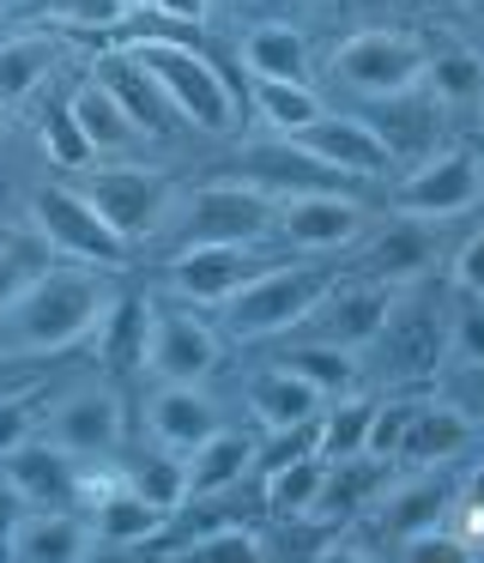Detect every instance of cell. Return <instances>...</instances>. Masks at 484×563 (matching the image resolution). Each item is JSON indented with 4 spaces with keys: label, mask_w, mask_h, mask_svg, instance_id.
I'll list each match as a JSON object with an SVG mask.
<instances>
[{
    "label": "cell",
    "mask_w": 484,
    "mask_h": 563,
    "mask_svg": "<svg viewBox=\"0 0 484 563\" xmlns=\"http://www.w3.org/2000/svg\"><path fill=\"white\" fill-rule=\"evenodd\" d=\"M116 279L103 267H79V261H61V267H36L24 279V291L0 309V345L12 357H55L73 352L97 333V321L116 303Z\"/></svg>",
    "instance_id": "obj_1"
},
{
    "label": "cell",
    "mask_w": 484,
    "mask_h": 563,
    "mask_svg": "<svg viewBox=\"0 0 484 563\" xmlns=\"http://www.w3.org/2000/svg\"><path fill=\"white\" fill-rule=\"evenodd\" d=\"M121 55H133V62H140L145 74H152V86L164 91V103L176 110V122L200 128V134H212V140L237 134V122H242L237 91H230V79L218 74V67L206 62L200 49H188L182 37L157 31V37L121 43Z\"/></svg>",
    "instance_id": "obj_2"
},
{
    "label": "cell",
    "mask_w": 484,
    "mask_h": 563,
    "mask_svg": "<svg viewBox=\"0 0 484 563\" xmlns=\"http://www.w3.org/2000/svg\"><path fill=\"white\" fill-rule=\"evenodd\" d=\"M327 285H333V273L321 267V261H266L254 279H242L237 291L218 303V316H224V333L230 340H278V333H290L297 321L315 316V303L327 297Z\"/></svg>",
    "instance_id": "obj_3"
},
{
    "label": "cell",
    "mask_w": 484,
    "mask_h": 563,
    "mask_svg": "<svg viewBox=\"0 0 484 563\" xmlns=\"http://www.w3.org/2000/svg\"><path fill=\"white\" fill-rule=\"evenodd\" d=\"M31 231H36V243L48 249V255H61V261H79V267H103V273H116V267H128V236H116L103 219H97V207L79 195L73 183H43V188H31Z\"/></svg>",
    "instance_id": "obj_4"
},
{
    "label": "cell",
    "mask_w": 484,
    "mask_h": 563,
    "mask_svg": "<svg viewBox=\"0 0 484 563\" xmlns=\"http://www.w3.org/2000/svg\"><path fill=\"white\" fill-rule=\"evenodd\" d=\"M85 200L97 207V219L109 224L128 243H145V236H164L169 219H176V183L145 164H97V170H79Z\"/></svg>",
    "instance_id": "obj_5"
},
{
    "label": "cell",
    "mask_w": 484,
    "mask_h": 563,
    "mask_svg": "<svg viewBox=\"0 0 484 563\" xmlns=\"http://www.w3.org/2000/svg\"><path fill=\"white\" fill-rule=\"evenodd\" d=\"M278 224V200L261 195L242 176H224V183L194 188L176 207V231H169V249H194V243H266Z\"/></svg>",
    "instance_id": "obj_6"
},
{
    "label": "cell",
    "mask_w": 484,
    "mask_h": 563,
    "mask_svg": "<svg viewBox=\"0 0 484 563\" xmlns=\"http://www.w3.org/2000/svg\"><path fill=\"white\" fill-rule=\"evenodd\" d=\"M479 200H484V158L472 146L424 152V158L399 176V188H394L399 219H424V224L466 219Z\"/></svg>",
    "instance_id": "obj_7"
},
{
    "label": "cell",
    "mask_w": 484,
    "mask_h": 563,
    "mask_svg": "<svg viewBox=\"0 0 484 563\" xmlns=\"http://www.w3.org/2000/svg\"><path fill=\"white\" fill-rule=\"evenodd\" d=\"M424 43L411 31H358L333 49V79L358 98H394V91L424 86Z\"/></svg>",
    "instance_id": "obj_8"
},
{
    "label": "cell",
    "mask_w": 484,
    "mask_h": 563,
    "mask_svg": "<svg viewBox=\"0 0 484 563\" xmlns=\"http://www.w3.org/2000/svg\"><path fill=\"white\" fill-rule=\"evenodd\" d=\"M43 437L61 442L67 454H79V461H116L121 442H128V406L109 382H79L48 406Z\"/></svg>",
    "instance_id": "obj_9"
},
{
    "label": "cell",
    "mask_w": 484,
    "mask_h": 563,
    "mask_svg": "<svg viewBox=\"0 0 484 563\" xmlns=\"http://www.w3.org/2000/svg\"><path fill=\"white\" fill-rule=\"evenodd\" d=\"M266 243H194V249H169L164 261V285L176 303H200V309H218L242 279L266 267Z\"/></svg>",
    "instance_id": "obj_10"
},
{
    "label": "cell",
    "mask_w": 484,
    "mask_h": 563,
    "mask_svg": "<svg viewBox=\"0 0 484 563\" xmlns=\"http://www.w3.org/2000/svg\"><path fill=\"white\" fill-rule=\"evenodd\" d=\"M363 224H370V212H363V200L351 195V188H315V195L278 200L273 236H285V243L302 249V255H327V249L358 243Z\"/></svg>",
    "instance_id": "obj_11"
},
{
    "label": "cell",
    "mask_w": 484,
    "mask_h": 563,
    "mask_svg": "<svg viewBox=\"0 0 484 563\" xmlns=\"http://www.w3.org/2000/svg\"><path fill=\"white\" fill-rule=\"evenodd\" d=\"M224 357L212 321H200L194 309H157L152 303V333H145V369L157 382H206Z\"/></svg>",
    "instance_id": "obj_12"
},
{
    "label": "cell",
    "mask_w": 484,
    "mask_h": 563,
    "mask_svg": "<svg viewBox=\"0 0 484 563\" xmlns=\"http://www.w3.org/2000/svg\"><path fill=\"white\" fill-rule=\"evenodd\" d=\"M297 146L315 152L327 170L351 176V183H375V176L394 170V152H387V140L375 134L363 115H333V110H327L321 122H309V128L297 134Z\"/></svg>",
    "instance_id": "obj_13"
},
{
    "label": "cell",
    "mask_w": 484,
    "mask_h": 563,
    "mask_svg": "<svg viewBox=\"0 0 484 563\" xmlns=\"http://www.w3.org/2000/svg\"><path fill=\"white\" fill-rule=\"evenodd\" d=\"M97 551L103 545H97V533H91V515L55 503V509H24L19 515L7 558L12 563H85V558H97Z\"/></svg>",
    "instance_id": "obj_14"
},
{
    "label": "cell",
    "mask_w": 484,
    "mask_h": 563,
    "mask_svg": "<svg viewBox=\"0 0 484 563\" xmlns=\"http://www.w3.org/2000/svg\"><path fill=\"white\" fill-rule=\"evenodd\" d=\"M394 303H399V297H394V285H387V279H351V285L333 279L309 321L333 345H351V352H358V345H375V333L387 328Z\"/></svg>",
    "instance_id": "obj_15"
},
{
    "label": "cell",
    "mask_w": 484,
    "mask_h": 563,
    "mask_svg": "<svg viewBox=\"0 0 484 563\" xmlns=\"http://www.w3.org/2000/svg\"><path fill=\"white\" fill-rule=\"evenodd\" d=\"M237 176L242 183H254L261 195L273 200H290V195H315V188H351V176L327 170L315 152H302L297 140H266V146H249L237 158Z\"/></svg>",
    "instance_id": "obj_16"
},
{
    "label": "cell",
    "mask_w": 484,
    "mask_h": 563,
    "mask_svg": "<svg viewBox=\"0 0 484 563\" xmlns=\"http://www.w3.org/2000/svg\"><path fill=\"white\" fill-rule=\"evenodd\" d=\"M0 478H7L31 509H55V503L73 509V490H79V454H67L61 442H48V437H36V442L24 437L19 449L0 454Z\"/></svg>",
    "instance_id": "obj_17"
},
{
    "label": "cell",
    "mask_w": 484,
    "mask_h": 563,
    "mask_svg": "<svg viewBox=\"0 0 484 563\" xmlns=\"http://www.w3.org/2000/svg\"><path fill=\"white\" fill-rule=\"evenodd\" d=\"M479 442V418L454 400H411V418H406V437H399V454L394 461H411V466H442V461H460V454Z\"/></svg>",
    "instance_id": "obj_18"
},
{
    "label": "cell",
    "mask_w": 484,
    "mask_h": 563,
    "mask_svg": "<svg viewBox=\"0 0 484 563\" xmlns=\"http://www.w3.org/2000/svg\"><path fill=\"white\" fill-rule=\"evenodd\" d=\"M370 509H375V521H382L387 539H411V533H430V527H442L448 515H454V490H448L430 466H418L411 478H387Z\"/></svg>",
    "instance_id": "obj_19"
},
{
    "label": "cell",
    "mask_w": 484,
    "mask_h": 563,
    "mask_svg": "<svg viewBox=\"0 0 484 563\" xmlns=\"http://www.w3.org/2000/svg\"><path fill=\"white\" fill-rule=\"evenodd\" d=\"M218 424H224V412H218V400L200 382H164V388L152 394V406H145L152 442H164V449H176V454H188L194 442L212 437Z\"/></svg>",
    "instance_id": "obj_20"
},
{
    "label": "cell",
    "mask_w": 484,
    "mask_h": 563,
    "mask_svg": "<svg viewBox=\"0 0 484 563\" xmlns=\"http://www.w3.org/2000/svg\"><path fill=\"white\" fill-rule=\"evenodd\" d=\"M387 478H394V461H387V454H370V449L333 454V461H327V478H321V497H315V521H333V515L345 521V515L370 509Z\"/></svg>",
    "instance_id": "obj_21"
},
{
    "label": "cell",
    "mask_w": 484,
    "mask_h": 563,
    "mask_svg": "<svg viewBox=\"0 0 484 563\" xmlns=\"http://www.w3.org/2000/svg\"><path fill=\"white\" fill-rule=\"evenodd\" d=\"M321 388L315 382H302L297 369L278 357V364H266V369H254V382H249V412H254V424L261 430H290V424H309V418H321Z\"/></svg>",
    "instance_id": "obj_22"
},
{
    "label": "cell",
    "mask_w": 484,
    "mask_h": 563,
    "mask_svg": "<svg viewBox=\"0 0 484 563\" xmlns=\"http://www.w3.org/2000/svg\"><path fill=\"white\" fill-rule=\"evenodd\" d=\"M182 466H188V497H218V490L242 485V478L254 473V442L242 437V430L218 424L212 437H200L188 454H182Z\"/></svg>",
    "instance_id": "obj_23"
},
{
    "label": "cell",
    "mask_w": 484,
    "mask_h": 563,
    "mask_svg": "<svg viewBox=\"0 0 484 563\" xmlns=\"http://www.w3.org/2000/svg\"><path fill=\"white\" fill-rule=\"evenodd\" d=\"M375 110L363 115V122L375 128V134L387 140V152L399 158H424V152H436V110L442 103L436 98H418V86L411 91H394V98H370Z\"/></svg>",
    "instance_id": "obj_24"
},
{
    "label": "cell",
    "mask_w": 484,
    "mask_h": 563,
    "mask_svg": "<svg viewBox=\"0 0 484 563\" xmlns=\"http://www.w3.org/2000/svg\"><path fill=\"white\" fill-rule=\"evenodd\" d=\"M67 115L79 122V134L91 140L97 158H121V152L145 146V134L128 122V110L116 103V91H109L103 79H85V86L67 98Z\"/></svg>",
    "instance_id": "obj_25"
},
{
    "label": "cell",
    "mask_w": 484,
    "mask_h": 563,
    "mask_svg": "<svg viewBox=\"0 0 484 563\" xmlns=\"http://www.w3.org/2000/svg\"><path fill=\"white\" fill-rule=\"evenodd\" d=\"M91 533H97V545H128V551H145L157 533L169 527V509H157V503H145L140 490H109L103 503H91Z\"/></svg>",
    "instance_id": "obj_26"
},
{
    "label": "cell",
    "mask_w": 484,
    "mask_h": 563,
    "mask_svg": "<svg viewBox=\"0 0 484 563\" xmlns=\"http://www.w3.org/2000/svg\"><path fill=\"white\" fill-rule=\"evenodd\" d=\"M97 79H103L109 91H116V103L128 110V122L140 128L145 140H157V134H169V122H176V110L164 103V91L152 86V74H145L133 55H103V67H97Z\"/></svg>",
    "instance_id": "obj_27"
},
{
    "label": "cell",
    "mask_w": 484,
    "mask_h": 563,
    "mask_svg": "<svg viewBox=\"0 0 484 563\" xmlns=\"http://www.w3.org/2000/svg\"><path fill=\"white\" fill-rule=\"evenodd\" d=\"M430 261H436V224H424V219H394L382 236H375V249H370L375 279H387L394 291L411 285V279H424Z\"/></svg>",
    "instance_id": "obj_28"
},
{
    "label": "cell",
    "mask_w": 484,
    "mask_h": 563,
    "mask_svg": "<svg viewBox=\"0 0 484 563\" xmlns=\"http://www.w3.org/2000/svg\"><path fill=\"white\" fill-rule=\"evenodd\" d=\"M254 115L266 122V134L297 140L309 122H321L327 103L309 79H254Z\"/></svg>",
    "instance_id": "obj_29"
},
{
    "label": "cell",
    "mask_w": 484,
    "mask_h": 563,
    "mask_svg": "<svg viewBox=\"0 0 484 563\" xmlns=\"http://www.w3.org/2000/svg\"><path fill=\"white\" fill-rule=\"evenodd\" d=\"M61 49L48 37H7L0 43V110H24V103L36 98V86H43L48 74H55Z\"/></svg>",
    "instance_id": "obj_30"
},
{
    "label": "cell",
    "mask_w": 484,
    "mask_h": 563,
    "mask_svg": "<svg viewBox=\"0 0 484 563\" xmlns=\"http://www.w3.org/2000/svg\"><path fill=\"white\" fill-rule=\"evenodd\" d=\"M249 79H309V37L297 25H254L242 37Z\"/></svg>",
    "instance_id": "obj_31"
},
{
    "label": "cell",
    "mask_w": 484,
    "mask_h": 563,
    "mask_svg": "<svg viewBox=\"0 0 484 563\" xmlns=\"http://www.w3.org/2000/svg\"><path fill=\"white\" fill-rule=\"evenodd\" d=\"M145 333H152V303L145 297H116L91 340L116 369H145Z\"/></svg>",
    "instance_id": "obj_32"
},
{
    "label": "cell",
    "mask_w": 484,
    "mask_h": 563,
    "mask_svg": "<svg viewBox=\"0 0 484 563\" xmlns=\"http://www.w3.org/2000/svg\"><path fill=\"white\" fill-rule=\"evenodd\" d=\"M375 345H387V364H394V376H424V369H436V352H442V328L436 321H418V316H387V328L375 333Z\"/></svg>",
    "instance_id": "obj_33"
},
{
    "label": "cell",
    "mask_w": 484,
    "mask_h": 563,
    "mask_svg": "<svg viewBox=\"0 0 484 563\" xmlns=\"http://www.w3.org/2000/svg\"><path fill=\"white\" fill-rule=\"evenodd\" d=\"M327 478V454H297V461L266 466V509L273 515H315Z\"/></svg>",
    "instance_id": "obj_34"
},
{
    "label": "cell",
    "mask_w": 484,
    "mask_h": 563,
    "mask_svg": "<svg viewBox=\"0 0 484 563\" xmlns=\"http://www.w3.org/2000/svg\"><path fill=\"white\" fill-rule=\"evenodd\" d=\"M121 478H128V490H140L145 503H157V509H169V515L188 503V466H182V454L164 449V442H157L152 454H140V461H128Z\"/></svg>",
    "instance_id": "obj_35"
},
{
    "label": "cell",
    "mask_w": 484,
    "mask_h": 563,
    "mask_svg": "<svg viewBox=\"0 0 484 563\" xmlns=\"http://www.w3.org/2000/svg\"><path fill=\"white\" fill-rule=\"evenodd\" d=\"M285 364L297 369L302 382H315V388H321V400H339V394H351V388L363 382L358 352H351V345H333V340L302 345V352H290V357H285Z\"/></svg>",
    "instance_id": "obj_36"
},
{
    "label": "cell",
    "mask_w": 484,
    "mask_h": 563,
    "mask_svg": "<svg viewBox=\"0 0 484 563\" xmlns=\"http://www.w3.org/2000/svg\"><path fill=\"white\" fill-rule=\"evenodd\" d=\"M424 86H430L436 103H479L484 98V62L466 49H448L424 67Z\"/></svg>",
    "instance_id": "obj_37"
},
{
    "label": "cell",
    "mask_w": 484,
    "mask_h": 563,
    "mask_svg": "<svg viewBox=\"0 0 484 563\" xmlns=\"http://www.w3.org/2000/svg\"><path fill=\"white\" fill-rule=\"evenodd\" d=\"M370 418H375V406H370V400H358V388L339 394L333 412L315 418V430H321V454H327V461H333V454H358L363 442H370Z\"/></svg>",
    "instance_id": "obj_38"
},
{
    "label": "cell",
    "mask_w": 484,
    "mask_h": 563,
    "mask_svg": "<svg viewBox=\"0 0 484 563\" xmlns=\"http://www.w3.org/2000/svg\"><path fill=\"white\" fill-rule=\"evenodd\" d=\"M176 558H194V563H254V558H266V539L249 533V527H212V533L188 539Z\"/></svg>",
    "instance_id": "obj_39"
},
{
    "label": "cell",
    "mask_w": 484,
    "mask_h": 563,
    "mask_svg": "<svg viewBox=\"0 0 484 563\" xmlns=\"http://www.w3.org/2000/svg\"><path fill=\"white\" fill-rule=\"evenodd\" d=\"M43 152H48V158L61 164V170H91V164H97L91 140L79 134V122H73V115H67V103H61V110H55V115H48V122H43Z\"/></svg>",
    "instance_id": "obj_40"
},
{
    "label": "cell",
    "mask_w": 484,
    "mask_h": 563,
    "mask_svg": "<svg viewBox=\"0 0 484 563\" xmlns=\"http://www.w3.org/2000/svg\"><path fill=\"white\" fill-rule=\"evenodd\" d=\"M399 558L406 563H466V558H479V551H472L460 533H448V527H430V533L399 539Z\"/></svg>",
    "instance_id": "obj_41"
},
{
    "label": "cell",
    "mask_w": 484,
    "mask_h": 563,
    "mask_svg": "<svg viewBox=\"0 0 484 563\" xmlns=\"http://www.w3.org/2000/svg\"><path fill=\"white\" fill-rule=\"evenodd\" d=\"M31 430H36V388L31 382L24 388H0V454L19 449Z\"/></svg>",
    "instance_id": "obj_42"
},
{
    "label": "cell",
    "mask_w": 484,
    "mask_h": 563,
    "mask_svg": "<svg viewBox=\"0 0 484 563\" xmlns=\"http://www.w3.org/2000/svg\"><path fill=\"white\" fill-rule=\"evenodd\" d=\"M48 7H55L61 25H85V31H109L128 13V0H48Z\"/></svg>",
    "instance_id": "obj_43"
},
{
    "label": "cell",
    "mask_w": 484,
    "mask_h": 563,
    "mask_svg": "<svg viewBox=\"0 0 484 563\" xmlns=\"http://www.w3.org/2000/svg\"><path fill=\"white\" fill-rule=\"evenodd\" d=\"M406 418H411V400L375 406V418H370V442H363V449H370V454H387V461H394V454H399V437H406Z\"/></svg>",
    "instance_id": "obj_44"
},
{
    "label": "cell",
    "mask_w": 484,
    "mask_h": 563,
    "mask_svg": "<svg viewBox=\"0 0 484 563\" xmlns=\"http://www.w3.org/2000/svg\"><path fill=\"white\" fill-rule=\"evenodd\" d=\"M448 279H454L466 297H484V231H472L466 243L448 255Z\"/></svg>",
    "instance_id": "obj_45"
},
{
    "label": "cell",
    "mask_w": 484,
    "mask_h": 563,
    "mask_svg": "<svg viewBox=\"0 0 484 563\" xmlns=\"http://www.w3.org/2000/svg\"><path fill=\"white\" fill-rule=\"evenodd\" d=\"M454 509H460V527H466V545L472 551H484V461L472 466V478H466V497H454Z\"/></svg>",
    "instance_id": "obj_46"
},
{
    "label": "cell",
    "mask_w": 484,
    "mask_h": 563,
    "mask_svg": "<svg viewBox=\"0 0 484 563\" xmlns=\"http://www.w3.org/2000/svg\"><path fill=\"white\" fill-rule=\"evenodd\" d=\"M448 345H454L466 364H484V303H466L448 328Z\"/></svg>",
    "instance_id": "obj_47"
},
{
    "label": "cell",
    "mask_w": 484,
    "mask_h": 563,
    "mask_svg": "<svg viewBox=\"0 0 484 563\" xmlns=\"http://www.w3.org/2000/svg\"><path fill=\"white\" fill-rule=\"evenodd\" d=\"M36 267H43V261H36L31 249H19V255H0V309H7L12 297L24 291V279H31Z\"/></svg>",
    "instance_id": "obj_48"
},
{
    "label": "cell",
    "mask_w": 484,
    "mask_h": 563,
    "mask_svg": "<svg viewBox=\"0 0 484 563\" xmlns=\"http://www.w3.org/2000/svg\"><path fill=\"white\" fill-rule=\"evenodd\" d=\"M31 509V503L19 497V490L7 485V478H0V558H7V545H12V527H19V515Z\"/></svg>",
    "instance_id": "obj_49"
},
{
    "label": "cell",
    "mask_w": 484,
    "mask_h": 563,
    "mask_svg": "<svg viewBox=\"0 0 484 563\" xmlns=\"http://www.w3.org/2000/svg\"><path fill=\"white\" fill-rule=\"evenodd\" d=\"M152 7L169 19V25H206V19H212V7H206V0H152Z\"/></svg>",
    "instance_id": "obj_50"
},
{
    "label": "cell",
    "mask_w": 484,
    "mask_h": 563,
    "mask_svg": "<svg viewBox=\"0 0 484 563\" xmlns=\"http://www.w3.org/2000/svg\"><path fill=\"white\" fill-rule=\"evenodd\" d=\"M19 249H31V236H24L12 219H0V255H19Z\"/></svg>",
    "instance_id": "obj_51"
},
{
    "label": "cell",
    "mask_w": 484,
    "mask_h": 563,
    "mask_svg": "<svg viewBox=\"0 0 484 563\" xmlns=\"http://www.w3.org/2000/svg\"><path fill=\"white\" fill-rule=\"evenodd\" d=\"M12 376H19V357H12V352H0V388H7Z\"/></svg>",
    "instance_id": "obj_52"
},
{
    "label": "cell",
    "mask_w": 484,
    "mask_h": 563,
    "mask_svg": "<svg viewBox=\"0 0 484 563\" xmlns=\"http://www.w3.org/2000/svg\"><path fill=\"white\" fill-rule=\"evenodd\" d=\"M206 7H230V0H206Z\"/></svg>",
    "instance_id": "obj_53"
},
{
    "label": "cell",
    "mask_w": 484,
    "mask_h": 563,
    "mask_svg": "<svg viewBox=\"0 0 484 563\" xmlns=\"http://www.w3.org/2000/svg\"><path fill=\"white\" fill-rule=\"evenodd\" d=\"M0 128H7V110H0Z\"/></svg>",
    "instance_id": "obj_54"
},
{
    "label": "cell",
    "mask_w": 484,
    "mask_h": 563,
    "mask_svg": "<svg viewBox=\"0 0 484 563\" xmlns=\"http://www.w3.org/2000/svg\"><path fill=\"white\" fill-rule=\"evenodd\" d=\"M479 303H484V297H479Z\"/></svg>",
    "instance_id": "obj_55"
}]
</instances>
